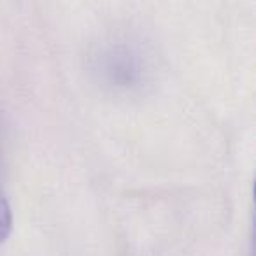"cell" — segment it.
I'll return each instance as SVG.
<instances>
[{
  "label": "cell",
  "instance_id": "obj_1",
  "mask_svg": "<svg viewBox=\"0 0 256 256\" xmlns=\"http://www.w3.org/2000/svg\"><path fill=\"white\" fill-rule=\"evenodd\" d=\"M93 72L106 88L116 93H132L146 82L142 53L124 40L100 48L93 56Z\"/></svg>",
  "mask_w": 256,
  "mask_h": 256
},
{
  "label": "cell",
  "instance_id": "obj_2",
  "mask_svg": "<svg viewBox=\"0 0 256 256\" xmlns=\"http://www.w3.org/2000/svg\"><path fill=\"white\" fill-rule=\"evenodd\" d=\"M11 230H12V210L8 198H6L4 192L0 188V244L8 240Z\"/></svg>",
  "mask_w": 256,
  "mask_h": 256
}]
</instances>
